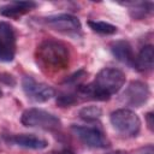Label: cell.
<instances>
[{
	"label": "cell",
	"instance_id": "6da1fadb",
	"mask_svg": "<svg viewBox=\"0 0 154 154\" xmlns=\"http://www.w3.org/2000/svg\"><path fill=\"white\" fill-rule=\"evenodd\" d=\"M125 83V73L116 67H105L99 71L94 81L88 84H78L76 94L78 96L106 101L117 94Z\"/></svg>",
	"mask_w": 154,
	"mask_h": 154
},
{
	"label": "cell",
	"instance_id": "7a4b0ae2",
	"mask_svg": "<svg viewBox=\"0 0 154 154\" xmlns=\"http://www.w3.org/2000/svg\"><path fill=\"white\" fill-rule=\"evenodd\" d=\"M37 65L47 73L59 72L69 66L70 52L65 43L57 40H45L36 49Z\"/></svg>",
	"mask_w": 154,
	"mask_h": 154
},
{
	"label": "cell",
	"instance_id": "3957f363",
	"mask_svg": "<svg viewBox=\"0 0 154 154\" xmlns=\"http://www.w3.org/2000/svg\"><path fill=\"white\" fill-rule=\"evenodd\" d=\"M20 122L28 128H38L43 130H57L61 126V120L53 113L42 108L31 107L23 112Z\"/></svg>",
	"mask_w": 154,
	"mask_h": 154
},
{
	"label": "cell",
	"instance_id": "277c9868",
	"mask_svg": "<svg viewBox=\"0 0 154 154\" xmlns=\"http://www.w3.org/2000/svg\"><path fill=\"white\" fill-rule=\"evenodd\" d=\"M111 124L122 135L128 137L137 136L141 130V119L131 109L119 108L111 113Z\"/></svg>",
	"mask_w": 154,
	"mask_h": 154
},
{
	"label": "cell",
	"instance_id": "5b68a950",
	"mask_svg": "<svg viewBox=\"0 0 154 154\" xmlns=\"http://www.w3.org/2000/svg\"><path fill=\"white\" fill-rule=\"evenodd\" d=\"M17 47L16 30L8 22H0V61L10 63L14 59Z\"/></svg>",
	"mask_w": 154,
	"mask_h": 154
},
{
	"label": "cell",
	"instance_id": "8992f818",
	"mask_svg": "<svg viewBox=\"0 0 154 154\" xmlns=\"http://www.w3.org/2000/svg\"><path fill=\"white\" fill-rule=\"evenodd\" d=\"M22 88L28 99L34 102H46L54 96V89L46 83L37 82L31 76H25L22 79Z\"/></svg>",
	"mask_w": 154,
	"mask_h": 154
},
{
	"label": "cell",
	"instance_id": "52a82bcc",
	"mask_svg": "<svg viewBox=\"0 0 154 154\" xmlns=\"http://www.w3.org/2000/svg\"><path fill=\"white\" fill-rule=\"evenodd\" d=\"M149 87L142 81H131L122 94V101L131 107H141L149 99Z\"/></svg>",
	"mask_w": 154,
	"mask_h": 154
},
{
	"label": "cell",
	"instance_id": "ba28073f",
	"mask_svg": "<svg viewBox=\"0 0 154 154\" xmlns=\"http://www.w3.org/2000/svg\"><path fill=\"white\" fill-rule=\"evenodd\" d=\"M71 131L76 135V137L83 142L85 146L91 148H106L109 146V142L96 128L93 126H81V125H72Z\"/></svg>",
	"mask_w": 154,
	"mask_h": 154
},
{
	"label": "cell",
	"instance_id": "9c48e42d",
	"mask_svg": "<svg viewBox=\"0 0 154 154\" xmlns=\"http://www.w3.org/2000/svg\"><path fill=\"white\" fill-rule=\"evenodd\" d=\"M45 24L64 34H76L81 31V22L77 17L69 13H59L45 18Z\"/></svg>",
	"mask_w": 154,
	"mask_h": 154
},
{
	"label": "cell",
	"instance_id": "30bf717a",
	"mask_svg": "<svg viewBox=\"0 0 154 154\" xmlns=\"http://www.w3.org/2000/svg\"><path fill=\"white\" fill-rule=\"evenodd\" d=\"M6 141L8 143L16 144L18 147H23L26 149H36L41 150L47 148L48 142L47 140L38 137L34 134H20V135H12L10 137H6Z\"/></svg>",
	"mask_w": 154,
	"mask_h": 154
},
{
	"label": "cell",
	"instance_id": "8fae6325",
	"mask_svg": "<svg viewBox=\"0 0 154 154\" xmlns=\"http://www.w3.org/2000/svg\"><path fill=\"white\" fill-rule=\"evenodd\" d=\"M112 54L123 64H126L129 66L134 67V61H135V54L132 51L131 45L125 41V40H119V41H114L111 43L109 46Z\"/></svg>",
	"mask_w": 154,
	"mask_h": 154
},
{
	"label": "cell",
	"instance_id": "7c38bea8",
	"mask_svg": "<svg viewBox=\"0 0 154 154\" xmlns=\"http://www.w3.org/2000/svg\"><path fill=\"white\" fill-rule=\"evenodd\" d=\"M37 6L34 1H12L0 7V14L4 17H19L30 12Z\"/></svg>",
	"mask_w": 154,
	"mask_h": 154
},
{
	"label": "cell",
	"instance_id": "4fadbf2b",
	"mask_svg": "<svg viewBox=\"0 0 154 154\" xmlns=\"http://www.w3.org/2000/svg\"><path fill=\"white\" fill-rule=\"evenodd\" d=\"M154 64V48L152 45L142 47L140 53L135 57L134 67L141 72H147L153 69Z\"/></svg>",
	"mask_w": 154,
	"mask_h": 154
},
{
	"label": "cell",
	"instance_id": "5bb4252c",
	"mask_svg": "<svg viewBox=\"0 0 154 154\" xmlns=\"http://www.w3.org/2000/svg\"><path fill=\"white\" fill-rule=\"evenodd\" d=\"M124 5L130 6L129 8V13L131 16V18L134 19H143L144 17H147L148 14L152 13L153 11V2H125Z\"/></svg>",
	"mask_w": 154,
	"mask_h": 154
},
{
	"label": "cell",
	"instance_id": "9a60e30c",
	"mask_svg": "<svg viewBox=\"0 0 154 154\" xmlns=\"http://www.w3.org/2000/svg\"><path fill=\"white\" fill-rule=\"evenodd\" d=\"M88 25L90 26V29L97 34H102V35H113L117 32V26L107 23V22H102V20H89Z\"/></svg>",
	"mask_w": 154,
	"mask_h": 154
},
{
	"label": "cell",
	"instance_id": "2e32d148",
	"mask_svg": "<svg viewBox=\"0 0 154 154\" xmlns=\"http://www.w3.org/2000/svg\"><path fill=\"white\" fill-rule=\"evenodd\" d=\"M101 116H102V109L97 106H87L79 111V117L87 122L97 120L99 118H101Z\"/></svg>",
	"mask_w": 154,
	"mask_h": 154
},
{
	"label": "cell",
	"instance_id": "e0dca14e",
	"mask_svg": "<svg viewBox=\"0 0 154 154\" xmlns=\"http://www.w3.org/2000/svg\"><path fill=\"white\" fill-rule=\"evenodd\" d=\"M78 101V95L76 93H63L57 96V103L60 107H67L75 105Z\"/></svg>",
	"mask_w": 154,
	"mask_h": 154
},
{
	"label": "cell",
	"instance_id": "ac0fdd59",
	"mask_svg": "<svg viewBox=\"0 0 154 154\" xmlns=\"http://www.w3.org/2000/svg\"><path fill=\"white\" fill-rule=\"evenodd\" d=\"M146 120H147V124H148L149 130H152V131H153V125H154V116H153V113H152V112H148V113L146 114Z\"/></svg>",
	"mask_w": 154,
	"mask_h": 154
},
{
	"label": "cell",
	"instance_id": "d6986e66",
	"mask_svg": "<svg viewBox=\"0 0 154 154\" xmlns=\"http://www.w3.org/2000/svg\"><path fill=\"white\" fill-rule=\"evenodd\" d=\"M138 154H154V149L152 146H147V147L142 148Z\"/></svg>",
	"mask_w": 154,
	"mask_h": 154
},
{
	"label": "cell",
	"instance_id": "ffe728a7",
	"mask_svg": "<svg viewBox=\"0 0 154 154\" xmlns=\"http://www.w3.org/2000/svg\"><path fill=\"white\" fill-rule=\"evenodd\" d=\"M48 154H75V153L71 149L65 148V149H61V150H53V152H51Z\"/></svg>",
	"mask_w": 154,
	"mask_h": 154
},
{
	"label": "cell",
	"instance_id": "44dd1931",
	"mask_svg": "<svg viewBox=\"0 0 154 154\" xmlns=\"http://www.w3.org/2000/svg\"><path fill=\"white\" fill-rule=\"evenodd\" d=\"M108 154H128V153L124 152V150H116V152H111V153H108Z\"/></svg>",
	"mask_w": 154,
	"mask_h": 154
},
{
	"label": "cell",
	"instance_id": "7402d4cb",
	"mask_svg": "<svg viewBox=\"0 0 154 154\" xmlns=\"http://www.w3.org/2000/svg\"><path fill=\"white\" fill-rule=\"evenodd\" d=\"M1 95H2V91H1V89H0V97H1Z\"/></svg>",
	"mask_w": 154,
	"mask_h": 154
}]
</instances>
